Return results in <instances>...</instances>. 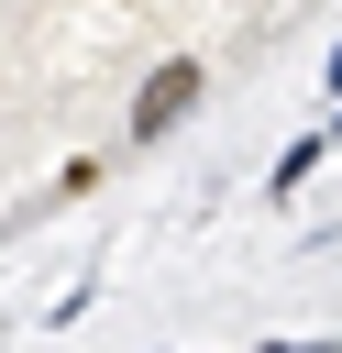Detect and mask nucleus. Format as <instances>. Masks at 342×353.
Segmentation results:
<instances>
[{"mask_svg": "<svg viewBox=\"0 0 342 353\" xmlns=\"http://www.w3.org/2000/svg\"><path fill=\"white\" fill-rule=\"evenodd\" d=\"M199 88H210V66H199V55H165V66L132 88V154H154V143L199 110Z\"/></svg>", "mask_w": 342, "mask_h": 353, "instance_id": "obj_1", "label": "nucleus"}, {"mask_svg": "<svg viewBox=\"0 0 342 353\" xmlns=\"http://www.w3.org/2000/svg\"><path fill=\"white\" fill-rule=\"evenodd\" d=\"M320 143H331V132H298V143H287V154H276V199H287V188H298V176H309V165H320Z\"/></svg>", "mask_w": 342, "mask_h": 353, "instance_id": "obj_2", "label": "nucleus"}]
</instances>
